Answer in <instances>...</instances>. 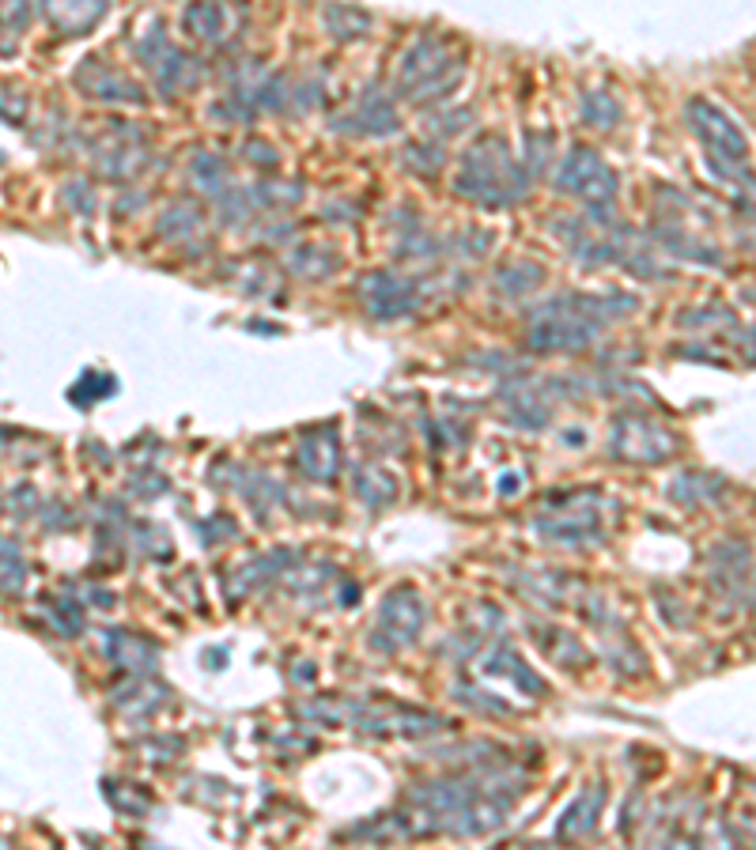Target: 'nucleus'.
<instances>
[{
  "instance_id": "nucleus-1",
  "label": "nucleus",
  "mask_w": 756,
  "mask_h": 850,
  "mask_svg": "<svg viewBox=\"0 0 756 850\" xmlns=\"http://www.w3.org/2000/svg\"><path fill=\"white\" fill-rule=\"evenodd\" d=\"M465 57L454 50V42L439 38V34H420L413 46L401 57L397 68V91L409 102H428L443 99L450 87L462 80Z\"/></svg>"
},
{
  "instance_id": "nucleus-2",
  "label": "nucleus",
  "mask_w": 756,
  "mask_h": 850,
  "mask_svg": "<svg viewBox=\"0 0 756 850\" xmlns=\"http://www.w3.org/2000/svg\"><path fill=\"white\" fill-rule=\"evenodd\" d=\"M526 189V174L515 163V155L503 148V140L484 136L477 140L462 159V174H458V193L477 204H511L522 197Z\"/></svg>"
},
{
  "instance_id": "nucleus-3",
  "label": "nucleus",
  "mask_w": 756,
  "mask_h": 850,
  "mask_svg": "<svg viewBox=\"0 0 756 850\" xmlns=\"http://www.w3.org/2000/svg\"><path fill=\"white\" fill-rule=\"evenodd\" d=\"M605 322V306L598 299H552L533 314L530 344L541 352H571L598 337V325Z\"/></svg>"
},
{
  "instance_id": "nucleus-4",
  "label": "nucleus",
  "mask_w": 756,
  "mask_h": 850,
  "mask_svg": "<svg viewBox=\"0 0 756 850\" xmlns=\"http://www.w3.org/2000/svg\"><path fill=\"white\" fill-rule=\"evenodd\" d=\"M688 125L704 140L707 155L715 159V167L726 174H749V140L741 133V125L715 102L692 99L688 102Z\"/></svg>"
},
{
  "instance_id": "nucleus-5",
  "label": "nucleus",
  "mask_w": 756,
  "mask_h": 850,
  "mask_svg": "<svg viewBox=\"0 0 756 850\" xmlns=\"http://www.w3.org/2000/svg\"><path fill=\"white\" fill-rule=\"evenodd\" d=\"M556 186L586 201L590 208H605L617 197V174L594 148H571L556 170Z\"/></svg>"
},
{
  "instance_id": "nucleus-6",
  "label": "nucleus",
  "mask_w": 756,
  "mask_h": 850,
  "mask_svg": "<svg viewBox=\"0 0 756 850\" xmlns=\"http://www.w3.org/2000/svg\"><path fill=\"white\" fill-rule=\"evenodd\" d=\"M140 61L152 68V76H155V84L163 87V95L167 91H178V87H186L193 76H197V68H193V61H189L186 53L174 46L167 34L159 31V27H152V31L140 38Z\"/></svg>"
},
{
  "instance_id": "nucleus-7",
  "label": "nucleus",
  "mask_w": 756,
  "mask_h": 850,
  "mask_svg": "<svg viewBox=\"0 0 756 850\" xmlns=\"http://www.w3.org/2000/svg\"><path fill=\"white\" fill-rule=\"evenodd\" d=\"M617 450V458L662 461L670 458V435L662 427H654L651 420L628 416V420H617Z\"/></svg>"
},
{
  "instance_id": "nucleus-8",
  "label": "nucleus",
  "mask_w": 756,
  "mask_h": 850,
  "mask_svg": "<svg viewBox=\"0 0 756 850\" xmlns=\"http://www.w3.org/2000/svg\"><path fill=\"white\" fill-rule=\"evenodd\" d=\"M363 303L371 314L378 318H397V314H409L416 306V291L409 280H401V276H390V272H371L367 280H363Z\"/></svg>"
},
{
  "instance_id": "nucleus-9",
  "label": "nucleus",
  "mask_w": 756,
  "mask_h": 850,
  "mask_svg": "<svg viewBox=\"0 0 756 850\" xmlns=\"http://www.w3.org/2000/svg\"><path fill=\"white\" fill-rule=\"evenodd\" d=\"M110 12V0H42V16L61 34H87Z\"/></svg>"
},
{
  "instance_id": "nucleus-10",
  "label": "nucleus",
  "mask_w": 756,
  "mask_h": 850,
  "mask_svg": "<svg viewBox=\"0 0 756 850\" xmlns=\"http://www.w3.org/2000/svg\"><path fill=\"white\" fill-rule=\"evenodd\" d=\"M186 31L201 42L227 38V8L220 0H193L186 8Z\"/></svg>"
},
{
  "instance_id": "nucleus-11",
  "label": "nucleus",
  "mask_w": 756,
  "mask_h": 850,
  "mask_svg": "<svg viewBox=\"0 0 756 850\" xmlns=\"http://www.w3.org/2000/svg\"><path fill=\"white\" fill-rule=\"evenodd\" d=\"M348 129L352 133H378V136H386V133H394L397 129V114H394V106L386 99H378V95H367V99L348 114Z\"/></svg>"
},
{
  "instance_id": "nucleus-12",
  "label": "nucleus",
  "mask_w": 756,
  "mask_h": 850,
  "mask_svg": "<svg viewBox=\"0 0 756 850\" xmlns=\"http://www.w3.org/2000/svg\"><path fill=\"white\" fill-rule=\"evenodd\" d=\"M322 19H326V31L333 38H341V42H356V38L371 31V16L363 8H356V4H326Z\"/></svg>"
},
{
  "instance_id": "nucleus-13",
  "label": "nucleus",
  "mask_w": 756,
  "mask_h": 850,
  "mask_svg": "<svg viewBox=\"0 0 756 850\" xmlns=\"http://www.w3.org/2000/svg\"><path fill=\"white\" fill-rule=\"evenodd\" d=\"M99 72V84H84L91 95H99V99H110V102H140V87L129 80V76H121L114 68H103V65H91Z\"/></svg>"
},
{
  "instance_id": "nucleus-14",
  "label": "nucleus",
  "mask_w": 756,
  "mask_h": 850,
  "mask_svg": "<svg viewBox=\"0 0 756 850\" xmlns=\"http://www.w3.org/2000/svg\"><path fill=\"white\" fill-rule=\"evenodd\" d=\"M583 114H586V125H598V129H609V125H613V121L620 118L617 102L609 99L605 91H594V95L586 99Z\"/></svg>"
},
{
  "instance_id": "nucleus-15",
  "label": "nucleus",
  "mask_w": 756,
  "mask_h": 850,
  "mask_svg": "<svg viewBox=\"0 0 756 850\" xmlns=\"http://www.w3.org/2000/svg\"><path fill=\"white\" fill-rule=\"evenodd\" d=\"M27 27V0H0V34H16Z\"/></svg>"
}]
</instances>
